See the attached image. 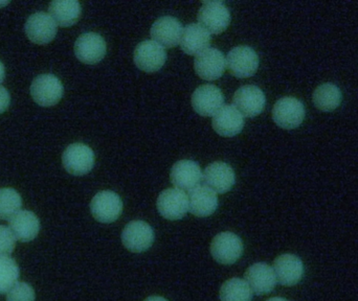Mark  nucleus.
Here are the masks:
<instances>
[{"label": "nucleus", "mask_w": 358, "mask_h": 301, "mask_svg": "<svg viewBox=\"0 0 358 301\" xmlns=\"http://www.w3.org/2000/svg\"><path fill=\"white\" fill-rule=\"evenodd\" d=\"M305 107L298 98L285 96L280 98L273 109V122L286 130L296 129L305 119Z\"/></svg>", "instance_id": "nucleus-1"}, {"label": "nucleus", "mask_w": 358, "mask_h": 301, "mask_svg": "<svg viewBox=\"0 0 358 301\" xmlns=\"http://www.w3.org/2000/svg\"><path fill=\"white\" fill-rule=\"evenodd\" d=\"M198 21L208 33L219 35L231 24V13L223 2L206 1L198 12Z\"/></svg>", "instance_id": "nucleus-2"}, {"label": "nucleus", "mask_w": 358, "mask_h": 301, "mask_svg": "<svg viewBox=\"0 0 358 301\" xmlns=\"http://www.w3.org/2000/svg\"><path fill=\"white\" fill-rule=\"evenodd\" d=\"M64 88L60 80L54 75L45 73L34 80L31 85L33 100L42 107L55 106L60 102Z\"/></svg>", "instance_id": "nucleus-3"}, {"label": "nucleus", "mask_w": 358, "mask_h": 301, "mask_svg": "<svg viewBox=\"0 0 358 301\" xmlns=\"http://www.w3.org/2000/svg\"><path fill=\"white\" fill-rule=\"evenodd\" d=\"M243 254V243L233 233H221L213 239L210 254L221 265L235 264Z\"/></svg>", "instance_id": "nucleus-4"}, {"label": "nucleus", "mask_w": 358, "mask_h": 301, "mask_svg": "<svg viewBox=\"0 0 358 301\" xmlns=\"http://www.w3.org/2000/svg\"><path fill=\"white\" fill-rule=\"evenodd\" d=\"M227 68L235 77L244 79L257 73L259 68V57L250 46H237L227 54Z\"/></svg>", "instance_id": "nucleus-5"}, {"label": "nucleus", "mask_w": 358, "mask_h": 301, "mask_svg": "<svg viewBox=\"0 0 358 301\" xmlns=\"http://www.w3.org/2000/svg\"><path fill=\"white\" fill-rule=\"evenodd\" d=\"M90 212L96 221L108 224L115 222L121 216L123 202L115 191H100L92 198Z\"/></svg>", "instance_id": "nucleus-6"}, {"label": "nucleus", "mask_w": 358, "mask_h": 301, "mask_svg": "<svg viewBox=\"0 0 358 301\" xmlns=\"http://www.w3.org/2000/svg\"><path fill=\"white\" fill-rule=\"evenodd\" d=\"M122 242L129 251L141 254L148 250L155 243V231L144 221H132L124 228Z\"/></svg>", "instance_id": "nucleus-7"}, {"label": "nucleus", "mask_w": 358, "mask_h": 301, "mask_svg": "<svg viewBox=\"0 0 358 301\" xmlns=\"http://www.w3.org/2000/svg\"><path fill=\"white\" fill-rule=\"evenodd\" d=\"M63 166L69 174L83 176L94 166V153L86 145L77 142L67 147L62 156Z\"/></svg>", "instance_id": "nucleus-8"}, {"label": "nucleus", "mask_w": 358, "mask_h": 301, "mask_svg": "<svg viewBox=\"0 0 358 301\" xmlns=\"http://www.w3.org/2000/svg\"><path fill=\"white\" fill-rule=\"evenodd\" d=\"M167 61V52L163 46L153 40L141 42L134 50V62L141 71L155 73L163 68Z\"/></svg>", "instance_id": "nucleus-9"}, {"label": "nucleus", "mask_w": 358, "mask_h": 301, "mask_svg": "<svg viewBox=\"0 0 358 301\" xmlns=\"http://www.w3.org/2000/svg\"><path fill=\"white\" fill-rule=\"evenodd\" d=\"M157 210L167 220H180L189 212V197L181 189H165L157 199Z\"/></svg>", "instance_id": "nucleus-10"}, {"label": "nucleus", "mask_w": 358, "mask_h": 301, "mask_svg": "<svg viewBox=\"0 0 358 301\" xmlns=\"http://www.w3.org/2000/svg\"><path fill=\"white\" fill-rule=\"evenodd\" d=\"M107 46L104 38L96 33H85L75 43L76 57L85 64H96L106 56Z\"/></svg>", "instance_id": "nucleus-11"}, {"label": "nucleus", "mask_w": 358, "mask_h": 301, "mask_svg": "<svg viewBox=\"0 0 358 301\" xmlns=\"http://www.w3.org/2000/svg\"><path fill=\"white\" fill-rule=\"evenodd\" d=\"M225 67L224 54L217 48H208L197 54L194 61L196 73L206 81H215L222 77Z\"/></svg>", "instance_id": "nucleus-12"}, {"label": "nucleus", "mask_w": 358, "mask_h": 301, "mask_svg": "<svg viewBox=\"0 0 358 301\" xmlns=\"http://www.w3.org/2000/svg\"><path fill=\"white\" fill-rule=\"evenodd\" d=\"M234 106L246 117H258L264 110L266 98L264 92L254 85L243 86L236 91Z\"/></svg>", "instance_id": "nucleus-13"}, {"label": "nucleus", "mask_w": 358, "mask_h": 301, "mask_svg": "<svg viewBox=\"0 0 358 301\" xmlns=\"http://www.w3.org/2000/svg\"><path fill=\"white\" fill-rule=\"evenodd\" d=\"M224 96L214 85H202L192 96V106L202 117H214L223 107Z\"/></svg>", "instance_id": "nucleus-14"}, {"label": "nucleus", "mask_w": 358, "mask_h": 301, "mask_svg": "<svg viewBox=\"0 0 358 301\" xmlns=\"http://www.w3.org/2000/svg\"><path fill=\"white\" fill-rule=\"evenodd\" d=\"M25 34L34 43L44 45L56 37L57 23L48 13H35L25 23Z\"/></svg>", "instance_id": "nucleus-15"}, {"label": "nucleus", "mask_w": 358, "mask_h": 301, "mask_svg": "<svg viewBox=\"0 0 358 301\" xmlns=\"http://www.w3.org/2000/svg\"><path fill=\"white\" fill-rule=\"evenodd\" d=\"M277 281L285 287H292L300 283L304 274L302 260L294 254H282L273 262Z\"/></svg>", "instance_id": "nucleus-16"}, {"label": "nucleus", "mask_w": 358, "mask_h": 301, "mask_svg": "<svg viewBox=\"0 0 358 301\" xmlns=\"http://www.w3.org/2000/svg\"><path fill=\"white\" fill-rule=\"evenodd\" d=\"M202 178L210 189L218 193L231 191L236 182L235 172L231 166L221 161L208 164L202 174Z\"/></svg>", "instance_id": "nucleus-17"}, {"label": "nucleus", "mask_w": 358, "mask_h": 301, "mask_svg": "<svg viewBox=\"0 0 358 301\" xmlns=\"http://www.w3.org/2000/svg\"><path fill=\"white\" fill-rule=\"evenodd\" d=\"M182 24L174 17L165 16L157 19L151 27L153 41L164 48H172L180 43L182 36Z\"/></svg>", "instance_id": "nucleus-18"}, {"label": "nucleus", "mask_w": 358, "mask_h": 301, "mask_svg": "<svg viewBox=\"0 0 358 301\" xmlns=\"http://www.w3.org/2000/svg\"><path fill=\"white\" fill-rule=\"evenodd\" d=\"M246 283L256 295H265L275 289L277 284L275 271L266 263H256L246 270Z\"/></svg>", "instance_id": "nucleus-19"}, {"label": "nucleus", "mask_w": 358, "mask_h": 301, "mask_svg": "<svg viewBox=\"0 0 358 301\" xmlns=\"http://www.w3.org/2000/svg\"><path fill=\"white\" fill-rule=\"evenodd\" d=\"M213 129L224 138L238 135L244 128V117L234 105H224L213 117Z\"/></svg>", "instance_id": "nucleus-20"}, {"label": "nucleus", "mask_w": 358, "mask_h": 301, "mask_svg": "<svg viewBox=\"0 0 358 301\" xmlns=\"http://www.w3.org/2000/svg\"><path fill=\"white\" fill-rule=\"evenodd\" d=\"M189 210L194 216L206 218L216 212L218 197L212 189L206 185H198L189 191Z\"/></svg>", "instance_id": "nucleus-21"}, {"label": "nucleus", "mask_w": 358, "mask_h": 301, "mask_svg": "<svg viewBox=\"0 0 358 301\" xmlns=\"http://www.w3.org/2000/svg\"><path fill=\"white\" fill-rule=\"evenodd\" d=\"M172 183L181 191H192L202 178L201 168L193 160H180L174 164L170 174Z\"/></svg>", "instance_id": "nucleus-22"}, {"label": "nucleus", "mask_w": 358, "mask_h": 301, "mask_svg": "<svg viewBox=\"0 0 358 301\" xmlns=\"http://www.w3.org/2000/svg\"><path fill=\"white\" fill-rule=\"evenodd\" d=\"M210 43V34L198 23H191L183 29L180 47L189 56H197L208 50Z\"/></svg>", "instance_id": "nucleus-23"}, {"label": "nucleus", "mask_w": 358, "mask_h": 301, "mask_svg": "<svg viewBox=\"0 0 358 301\" xmlns=\"http://www.w3.org/2000/svg\"><path fill=\"white\" fill-rule=\"evenodd\" d=\"M10 229L22 243L33 241L40 231V221L34 212L20 210L10 220Z\"/></svg>", "instance_id": "nucleus-24"}, {"label": "nucleus", "mask_w": 358, "mask_h": 301, "mask_svg": "<svg viewBox=\"0 0 358 301\" xmlns=\"http://www.w3.org/2000/svg\"><path fill=\"white\" fill-rule=\"evenodd\" d=\"M48 10L55 22L62 27L77 23L82 13L81 4L76 0H56L50 2Z\"/></svg>", "instance_id": "nucleus-25"}, {"label": "nucleus", "mask_w": 358, "mask_h": 301, "mask_svg": "<svg viewBox=\"0 0 358 301\" xmlns=\"http://www.w3.org/2000/svg\"><path fill=\"white\" fill-rule=\"evenodd\" d=\"M342 98L340 88L332 83L317 86L313 94V104L324 112H331L338 109L342 103Z\"/></svg>", "instance_id": "nucleus-26"}, {"label": "nucleus", "mask_w": 358, "mask_h": 301, "mask_svg": "<svg viewBox=\"0 0 358 301\" xmlns=\"http://www.w3.org/2000/svg\"><path fill=\"white\" fill-rule=\"evenodd\" d=\"M252 291L246 281L231 279L223 284L220 289L221 301H252Z\"/></svg>", "instance_id": "nucleus-27"}, {"label": "nucleus", "mask_w": 358, "mask_h": 301, "mask_svg": "<svg viewBox=\"0 0 358 301\" xmlns=\"http://www.w3.org/2000/svg\"><path fill=\"white\" fill-rule=\"evenodd\" d=\"M22 199L18 191L10 187L0 189V219L10 220L17 212H20Z\"/></svg>", "instance_id": "nucleus-28"}, {"label": "nucleus", "mask_w": 358, "mask_h": 301, "mask_svg": "<svg viewBox=\"0 0 358 301\" xmlns=\"http://www.w3.org/2000/svg\"><path fill=\"white\" fill-rule=\"evenodd\" d=\"M18 265L10 256H0V294L8 293L19 279Z\"/></svg>", "instance_id": "nucleus-29"}, {"label": "nucleus", "mask_w": 358, "mask_h": 301, "mask_svg": "<svg viewBox=\"0 0 358 301\" xmlns=\"http://www.w3.org/2000/svg\"><path fill=\"white\" fill-rule=\"evenodd\" d=\"M35 291L29 284L17 283L8 292L6 301H35Z\"/></svg>", "instance_id": "nucleus-30"}, {"label": "nucleus", "mask_w": 358, "mask_h": 301, "mask_svg": "<svg viewBox=\"0 0 358 301\" xmlns=\"http://www.w3.org/2000/svg\"><path fill=\"white\" fill-rule=\"evenodd\" d=\"M16 237L10 228L0 225V256H8L14 251Z\"/></svg>", "instance_id": "nucleus-31"}, {"label": "nucleus", "mask_w": 358, "mask_h": 301, "mask_svg": "<svg viewBox=\"0 0 358 301\" xmlns=\"http://www.w3.org/2000/svg\"><path fill=\"white\" fill-rule=\"evenodd\" d=\"M10 104V96L6 88L0 86V115L8 110Z\"/></svg>", "instance_id": "nucleus-32"}, {"label": "nucleus", "mask_w": 358, "mask_h": 301, "mask_svg": "<svg viewBox=\"0 0 358 301\" xmlns=\"http://www.w3.org/2000/svg\"><path fill=\"white\" fill-rule=\"evenodd\" d=\"M4 78H6V68H4V65L0 61V84L3 82Z\"/></svg>", "instance_id": "nucleus-33"}, {"label": "nucleus", "mask_w": 358, "mask_h": 301, "mask_svg": "<svg viewBox=\"0 0 358 301\" xmlns=\"http://www.w3.org/2000/svg\"><path fill=\"white\" fill-rule=\"evenodd\" d=\"M144 301H168L166 298H161V296H150Z\"/></svg>", "instance_id": "nucleus-34"}, {"label": "nucleus", "mask_w": 358, "mask_h": 301, "mask_svg": "<svg viewBox=\"0 0 358 301\" xmlns=\"http://www.w3.org/2000/svg\"><path fill=\"white\" fill-rule=\"evenodd\" d=\"M266 301H288V300H285V298H269V300H266Z\"/></svg>", "instance_id": "nucleus-35"}]
</instances>
